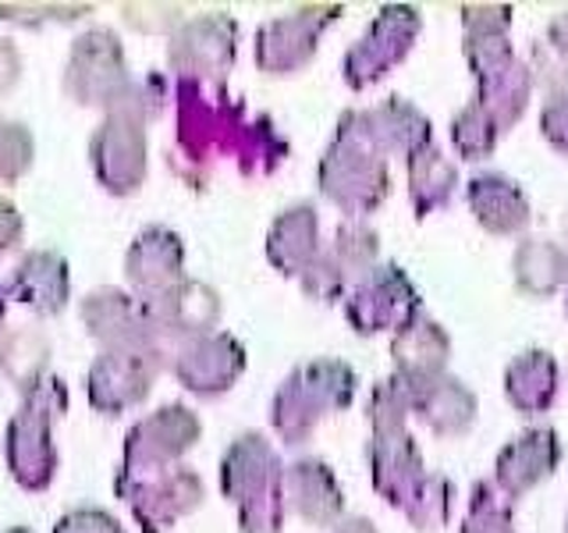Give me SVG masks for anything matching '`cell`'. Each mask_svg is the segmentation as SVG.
Listing matches in <instances>:
<instances>
[{
	"instance_id": "cell-1",
	"label": "cell",
	"mask_w": 568,
	"mask_h": 533,
	"mask_svg": "<svg viewBox=\"0 0 568 533\" xmlns=\"http://www.w3.org/2000/svg\"><path fill=\"white\" fill-rule=\"evenodd\" d=\"M284 470L288 462L260 431H245L227 444L221 459V494L235 505L242 533L284 530V520H288Z\"/></svg>"
},
{
	"instance_id": "cell-2",
	"label": "cell",
	"mask_w": 568,
	"mask_h": 533,
	"mask_svg": "<svg viewBox=\"0 0 568 533\" xmlns=\"http://www.w3.org/2000/svg\"><path fill=\"white\" fill-rule=\"evenodd\" d=\"M178 103V157H182V174L192 182H203V171L217 157H235L239 135L248 121V111L239 97H231L227 82L206 79H178L174 82Z\"/></svg>"
},
{
	"instance_id": "cell-3",
	"label": "cell",
	"mask_w": 568,
	"mask_h": 533,
	"mask_svg": "<svg viewBox=\"0 0 568 533\" xmlns=\"http://www.w3.org/2000/svg\"><path fill=\"white\" fill-rule=\"evenodd\" d=\"M359 391V373L345 360L320 355V360L298 363L284 378L271 399V426L274 434L288 444L302 449L316 438V431L331 416L345 413Z\"/></svg>"
},
{
	"instance_id": "cell-4",
	"label": "cell",
	"mask_w": 568,
	"mask_h": 533,
	"mask_svg": "<svg viewBox=\"0 0 568 533\" xmlns=\"http://www.w3.org/2000/svg\"><path fill=\"white\" fill-rule=\"evenodd\" d=\"M320 195L345 213V221H366L390 195V168L381 153H373L363 139L337 124L331 142L316 160Z\"/></svg>"
},
{
	"instance_id": "cell-5",
	"label": "cell",
	"mask_w": 568,
	"mask_h": 533,
	"mask_svg": "<svg viewBox=\"0 0 568 533\" xmlns=\"http://www.w3.org/2000/svg\"><path fill=\"white\" fill-rule=\"evenodd\" d=\"M462 53L473 71L476 82V100L484 111L494 118V124L505 132H511L529 111L532 100V71L529 61H523L515 53L508 36H487V40H469L462 36Z\"/></svg>"
},
{
	"instance_id": "cell-6",
	"label": "cell",
	"mask_w": 568,
	"mask_h": 533,
	"mask_svg": "<svg viewBox=\"0 0 568 533\" xmlns=\"http://www.w3.org/2000/svg\"><path fill=\"white\" fill-rule=\"evenodd\" d=\"M68 409V388L61 378H43L26 391L22 409L8 426V466L14 480L29 491H43L53 470H58V449H53V416Z\"/></svg>"
},
{
	"instance_id": "cell-7",
	"label": "cell",
	"mask_w": 568,
	"mask_h": 533,
	"mask_svg": "<svg viewBox=\"0 0 568 533\" xmlns=\"http://www.w3.org/2000/svg\"><path fill=\"white\" fill-rule=\"evenodd\" d=\"M423 36V14L416 4H384L369 26L342 58V79L348 89L363 93L384 82L390 71L408 61Z\"/></svg>"
},
{
	"instance_id": "cell-8",
	"label": "cell",
	"mask_w": 568,
	"mask_h": 533,
	"mask_svg": "<svg viewBox=\"0 0 568 533\" xmlns=\"http://www.w3.org/2000/svg\"><path fill=\"white\" fill-rule=\"evenodd\" d=\"M342 14V4H298L288 14L271 18L266 26H260L253 43L256 68L271 79H288L306 71L316 61L320 40Z\"/></svg>"
},
{
	"instance_id": "cell-9",
	"label": "cell",
	"mask_w": 568,
	"mask_h": 533,
	"mask_svg": "<svg viewBox=\"0 0 568 533\" xmlns=\"http://www.w3.org/2000/svg\"><path fill=\"white\" fill-rule=\"evenodd\" d=\"M342 310L348 328L359 338L398 334L405 324L423 316V295L416 289V281L398 263L384 260L359 284H352Z\"/></svg>"
},
{
	"instance_id": "cell-10",
	"label": "cell",
	"mask_w": 568,
	"mask_h": 533,
	"mask_svg": "<svg viewBox=\"0 0 568 533\" xmlns=\"http://www.w3.org/2000/svg\"><path fill=\"white\" fill-rule=\"evenodd\" d=\"M203 438V423L189 405H164L156 413L142 416L129 438H124L121 470L114 480H139L164 473L171 466H182V459Z\"/></svg>"
},
{
	"instance_id": "cell-11",
	"label": "cell",
	"mask_w": 568,
	"mask_h": 533,
	"mask_svg": "<svg viewBox=\"0 0 568 533\" xmlns=\"http://www.w3.org/2000/svg\"><path fill=\"white\" fill-rule=\"evenodd\" d=\"M342 129H348L355 139H363L373 153H381L384 160H413L423 150L434 147V124L413 100L405 97H387L373 107H352L337 118Z\"/></svg>"
},
{
	"instance_id": "cell-12",
	"label": "cell",
	"mask_w": 568,
	"mask_h": 533,
	"mask_svg": "<svg viewBox=\"0 0 568 533\" xmlns=\"http://www.w3.org/2000/svg\"><path fill=\"white\" fill-rule=\"evenodd\" d=\"M239 58V22L227 11H206L185 18L168 43V64L174 79L224 82Z\"/></svg>"
},
{
	"instance_id": "cell-13",
	"label": "cell",
	"mask_w": 568,
	"mask_h": 533,
	"mask_svg": "<svg viewBox=\"0 0 568 533\" xmlns=\"http://www.w3.org/2000/svg\"><path fill=\"white\" fill-rule=\"evenodd\" d=\"M132 76H129V61H124L121 40L111 29H93L75 40L71 47V61H68V76H64V89L79 103L89 107H114L124 100V93L132 89Z\"/></svg>"
},
{
	"instance_id": "cell-14",
	"label": "cell",
	"mask_w": 568,
	"mask_h": 533,
	"mask_svg": "<svg viewBox=\"0 0 568 533\" xmlns=\"http://www.w3.org/2000/svg\"><path fill=\"white\" fill-rule=\"evenodd\" d=\"M171 366V352L160 349H103L89 370V402L106 416L139 405L153 391L160 370Z\"/></svg>"
},
{
	"instance_id": "cell-15",
	"label": "cell",
	"mask_w": 568,
	"mask_h": 533,
	"mask_svg": "<svg viewBox=\"0 0 568 533\" xmlns=\"http://www.w3.org/2000/svg\"><path fill=\"white\" fill-rule=\"evenodd\" d=\"M118 497H124L135 515V523L146 533H164L178 520H185L203 505V480L189 466H171L164 473L139 476V480H114Z\"/></svg>"
},
{
	"instance_id": "cell-16",
	"label": "cell",
	"mask_w": 568,
	"mask_h": 533,
	"mask_svg": "<svg viewBox=\"0 0 568 533\" xmlns=\"http://www.w3.org/2000/svg\"><path fill=\"white\" fill-rule=\"evenodd\" d=\"M93 171L100 185L114 195H132L146 182L150 157H146V121L124 111H111L89 142Z\"/></svg>"
},
{
	"instance_id": "cell-17",
	"label": "cell",
	"mask_w": 568,
	"mask_h": 533,
	"mask_svg": "<svg viewBox=\"0 0 568 533\" xmlns=\"http://www.w3.org/2000/svg\"><path fill=\"white\" fill-rule=\"evenodd\" d=\"M245 363H248V355L239 338L227 331H213V334L195 338V342L178 345L171 355V373L189 395L221 399L242 381Z\"/></svg>"
},
{
	"instance_id": "cell-18",
	"label": "cell",
	"mask_w": 568,
	"mask_h": 533,
	"mask_svg": "<svg viewBox=\"0 0 568 533\" xmlns=\"http://www.w3.org/2000/svg\"><path fill=\"white\" fill-rule=\"evenodd\" d=\"M565 459V444L555 426H526L515 434L494 459V484L508 502H523L529 491H537L558 473Z\"/></svg>"
},
{
	"instance_id": "cell-19",
	"label": "cell",
	"mask_w": 568,
	"mask_h": 533,
	"mask_svg": "<svg viewBox=\"0 0 568 533\" xmlns=\"http://www.w3.org/2000/svg\"><path fill=\"white\" fill-rule=\"evenodd\" d=\"M82 324L89 334L103 342V349H160L171 352L164 338L156 334L146 302L121 292L100 289L82 302Z\"/></svg>"
},
{
	"instance_id": "cell-20",
	"label": "cell",
	"mask_w": 568,
	"mask_h": 533,
	"mask_svg": "<svg viewBox=\"0 0 568 533\" xmlns=\"http://www.w3.org/2000/svg\"><path fill=\"white\" fill-rule=\"evenodd\" d=\"M146 310H150L156 334L168 342L171 355L178 345L195 342V338H203V334H213L221 324L217 289H210L203 281H189V278L182 284H174L171 292L150 299Z\"/></svg>"
},
{
	"instance_id": "cell-21",
	"label": "cell",
	"mask_w": 568,
	"mask_h": 533,
	"mask_svg": "<svg viewBox=\"0 0 568 533\" xmlns=\"http://www.w3.org/2000/svg\"><path fill=\"white\" fill-rule=\"evenodd\" d=\"M466 207L473 221L494 239H526L532 203L526 189L501 171H476L466 182Z\"/></svg>"
},
{
	"instance_id": "cell-22",
	"label": "cell",
	"mask_w": 568,
	"mask_h": 533,
	"mask_svg": "<svg viewBox=\"0 0 568 533\" xmlns=\"http://www.w3.org/2000/svg\"><path fill=\"white\" fill-rule=\"evenodd\" d=\"M124 274L135 289V299L150 302L156 295L171 292L174 284L185 281V245L178 239V231L153 224L142 228L135 242L129 245V257H124Z\"/></svg>"
},
{
	"instance_id": "cell-23",
	"label": "cell",
	"mask_w": 568,
	"mask_h": 533,
	"mask_svg": "<svg viewBox=\"0 0 568 533\" xmlns=\"http://www.w3.org/2000/svg\"><path fill=\"white\" fill-rule=\"evenodd\" d=\"M366 470H369V484L377 491V497L390 509H405L408 497L416 494L423 484V476L430 473L423 462V452L413 434H384V438H369L366 444Z\"/></svg>"
},
{
	"instance_id": "cell-24",
	"label": "cell",
	"mask_w": 568,
	"mask_h": 533,
	"mask_svg": "<svg viewBox=\"0 0 568 533\" xmlns=\"http://www.w3.org/2000/svg\"><path fill=\"white\" fill-rule=\"evenodd\" d=\"M284 497H288V512H295L302 523L331 530L345 520V491L337 484L334 470L324 459H295L284 470Z\"/></svg>"
},
{
	"instance_id": "cell-25",
	"label": "cell",
	"mask_w": 568,
	"mask_h": 533,
	"mask_svg": "<svg viewBox=\"0 0 568 533\" xmlns=\"http://www.w3.org/2000/svg\"><path fill=\"white\" fill-rule=\"evenodd\" d=\"M266 263L281 278H302L313 266V260L324 253V231H320V210L313 203L284 207L266 231Z\"/></svg>"
},
{
	"instance_id": "cell-26",
	"label": "cell",
	"mask_w": 568,
	"mask_h": 533,
	"mask_svg": "<svg viewBox=\"0 0 568 533\" xmlns=\"http://www.w3.org/2000/svg\"><path fill=\"white\" fill-rule=\"evenodd\" d=\"M413 416L434 438H458L473 431L479 416V399L462 378L444 373V378L413 384Z\"/></svg>"
},
{
	"instance_id": "cell-27",
	"label": "cell",
	"mask_w": 568,
	"mask_h": 533,
	"mask_svg": "<svg viewBox=\"0 0 568 533\" xmlns=\"http://www.w3.org/2000/svg\"><path fill=\"white\" fill-rule=\"evenodd\" d=\"M452 363V334L434 316H416L398 334H390V366L408 384L444 378Z\"/></svg>"
},
{
	"instance_id": "cell-28",
	"label": "cell",
	"mask_w": 568,
	"mask_h": 533,
	"mask_svg": "<svg viewBox=\"0 0 568 533\" xmlns=\"http://www.w3.org/2000/svg\"><path fill=\"white\" fill-rule=\"evenodd\" d=\"M505 399L519 416L537 420L550 413V405L558 402L561 391V366L547 349H526L505 366Z\"/></svg>"
},
{
	"instance_id": "cell-29",
	"label": "cell",
	"mask_w": 568,
	"mask_h": 533,
	"mask_svg": "<svg viewBox=\"0 0 568 533\" xmlns=\"http://www.w3.org/2000/svg\"><path fill=\"white\" fill-rule=\"evenodd\" d=\"M511 281L526 299H550L568 289V249L555 239L526 235L511 249Z\"/></svg>"
},
{
	"instance_id": "cell-30",
	"label": "cell",
	"mask_w": 568,
	"mask_h": 533,
	"mask_svg": "<svg viewBox=\"0 0 568 533\" xmlns=\"http://www.w3.org/2000/svg\"><path fill=\"white\" fill-rule=\"evenodd\" d=\"M408 174V207H413L416 221L434 218V213L448 210L462 189V174L452 157H444L437 147L423 150L405 164Z\"/></svg>"
},
{
	"instance_id": "cell-31",
	"label": "cell",
	"mask_w": 568,
	"mask_h": 533,
	"mask_svg": "<svg viewBox=\"0 0 568 533\" xmlns=\"http://www.w3.org/2000/svg\"><path fill=\"white\" fill-rule=\"evenodd\" d=\"M8 289L36 313H61L68 302V263L58 253H29L11 274Z\"/></svg>"
},
{
	"instance_id": "cell-32",
	"label": "cell",
	"mask_w": 568,
	"mask_h": 533,
	"mask_svg": "<svg viewBox=\"0 0 568 533\" xmlns=\"http://www.w3.org/2000/svg\"><path fill=\"white\" fill-rule=\"evenodd\" d=\"M292 153V142L271 114H248L235 147V164L245 178H271Z\"/></svg>"
},
{
	"instance_id": "cell-33",
	"label": "cell",
	"mask_w": 568,
	"mask_h": 533,
	"mask_svg": "<svg viewBox=\"0 0 568 533\" xmlns=\"http://www.w3.org/2000/svg\"><path fill=\"white\" fill-rule=\"evenodd\" d=\"M529 71L532 86L547 97L568 93V8L547 22V29L529 47Z\"/></svg>"
},
{
	"instance_id": "cell-34",
	"label": "cell",
	"mask_w": 568,
	"mask_h": 533,
	"mask_svg": "<svg viewBox=\"0 0 568 533\" xmlns=\"http://www.w3.org/2000/svg\"><path fill=\"white\" fill-rule=\"evenodd\" d=\"M327 253L352 289V284H359L373 266L384 263L381 260V231L369 228L366 221H342L327 245Z\"/></svg>"
},
{
	"instance_id": "cell-35",
	"label": "cell",
	"mask_w": 568,
	"mask_h": 533,
	"mask_svg": "<svg viewBox=\"0 0 568 533\" xmlns=\"http://www.w3.org/2000/svg\"><path fill=\"white\" fill-rule=\"evenodd\" d=\"M408 420H413V384L390 370L387 378L377 381L369 391L366 423L373 438H384V434H405Z\"/></svg>"
},
{
	"instance_id": "cell-36",
	"label": "cell",
	"mask_w": 568,
	"mask_h": 533,
	"mask_svg": "<svg viewBox=\"0 0 568 533\" xmlns=\"http://www.w3.org/2000/svg\"><path fill=\"white\" fill-rule=\"evenodd\" d=\"M455 512V484L444 473H426L416 494L408 497V505L402 509L405 523L416 533H437L452 523Z\"/></svg>"
},
{
	"instance_id": "cell-37",
	"label": "cell",
	"mask_w": 568,
	"mask_h": 533,
	"mask_svg": "<svg viewBox=\"0 0 568 533\" xmlns=\"http://www.w3.org/2000/svg\"><path fill=\"white\" fill-rule=\"evenodd\" d=\"M448 139H452V150L462 164H479V160H487L497 150L501 129H497L494 118L479 103H466L462 111H455V118L448 124Z\"/></svg>"
},
{
	"instance_id": "cell-38",
	"label": "cell",
	"mask_w": 568,
	"mask_h": 533,
	"mask_svg": "<svg viewBox=\"0 0 568 533\" xmlns=\"http://www.w3.org/2000/svg\"><path fill=\"white\" fill-rule=\"evenodd\" d=\"M458 533H519L515 530V505L497 491L494 480H476L469 487V505Z\"/></svg>"
},
{
	"instance_id": "cell-39",
	"label": "cell",
	"mask_w": 568,
	"mask_h": 533,
	"mask_svg": "<svg viewBox=\"0 0 568 533\" xmlns=\"http://www.w3.org/2000/svg\"><path fill=\"white\" fill-rule=\"evenodd\" d=\"M298 289H302V295H306L310 302H320V306H334V302H345L348 281L342 278L337 263L331 260L327 245H324V253L313 260L310 271L298 278Z\"/></svg>"
},
{
	"instance_id": "cell-40",
	"label": "cell",
	"mask_w": 568,
	"mask_h": 533,
	"mask_svg": "<svg viewBox=\"0 0 568 533\" xmlns=\"http://www.w3.org/2000/svg\"><path fill=\"white\" fill-rule=\"evenodd\" d=\"M458 22H462V36H469V40L508 36L511 32V4H462Z\"/></svg>"
},
{
	"instance_id": "cell-41",
	"label": "cell",
	"mask_w": 568,
	"mask_h": 533,
	"mask_svg": "<svg viewBox=\"0 0 568 533\" xmlns=\"http://www.w3.org/2000/svg\"><path fill=\"white\" fill-rule=\"evenodd\" d=\"M32 164V139L22 124H0V178L11 182Z\"/></svg>"
},
{
	"instance_id": "cell-42",
	"label": "cell",
	"mask_w": 568,
	"mask_h": 533,
	"mask_svg": "<svg viewBox=\"0 0 568 533\" xmlns=\"http://www.w3.org/2000/svg\"><path fill=\"white\" fill-rule=\"evenodd\" d=\"M124 22L139 32H178V26L185 22L182 8L174 4H124Z\"/></svg>"
},
{
	"instance_id": "cell-43",
	"label": "cell",
	"mask_w": 568,
	"mask_h": 533,
	"mask_svg": "<svg viewBox=\"0 0 568 533\" xmlns=\"http://www.w3.org/2000/svg\"><path fill=\"white\" fill-rule=\"evenodd\" d=\"M540 135L555 153L568 157V93L547 97L540 107Z\"/></svg>"
},
{
	"instance_id": "cell-44",
	"label": "cell",
	"mask_w": 568,
	"mask_h": 533,
	"mask_svg": "<svg viewBox=\"0 0 568 533\" xmlns=\"http://www.w3.org/2000/svg\"><path fill=\"white\" fill-rule=\"evenodd\" d=\"M53 533H124V526L103 509H75L64 515Z\"/></svg>"
},
{
	"instance_id": "cell-45",
	"label": "cell",
	"mask_w": 568,
	"mask_h": 533,
	"mask_svg": "<svg viewBox=\"0 0 568 533\" xmlns=\"http://www.w3.org/2000/svg\"><path fill=\"white\" fill-rule=\"evenodd\" d=\"M18 235H22V218H18V210L8 200H0V253H8Z\"/></svg>"
},
{
	"instance_id": "cell-46",
	"label": "cell",
	"mask_w": 568,
	"mask_h": 533,
	"mask_svg": "<svg viewBox=\"0 0 568 533\" xmlns=\"http://www.w3.org/2000/svg\"><path fill=\"white\" fill-rule=\"evenodd\" d=\"M18 76V53L8 40H0V89H8Z\"/></svg>"
},
{
	"instance_id": "cell-47",
	"label": "cell",
	"mask_w": 568,
	"mask_h": 533,
	"mask_svg": "<svg viewBox=\"0 0 568 533\" xmlns=\"http://www.w3.org/2000/svg\"><path fill=\"white\" fill-rule=\"evenodd\" d=\"M331 533H381L377 523L369 520V515H345L342 523H334Z\"/></svg>"
},
{
	"instance_id": "cell-48",
	"label": "cell",
	"mask_w": 568,
	"mask_h": 533,
	"mask_svg": "<svg viewBox=\"0 0 568 533\" xmlns=\"http://www.w3.org/2000/svg\"><path fill=\"white\" fill-rule=\"evenodd\" d=\"M8 295H11V289H8V281H0V320H4V306H8Z\"/></svg>"
},
{
	"instance_id": "cell-49",
	"label": "cell",
	"mask_w": 568,
	"mask_h": 533,
	"mask_svg": "<svg viewBox=\"0 0 568 533\" xmlns=\"http://www.w3.org/2000/svg\"><path fill=\"white\" fill-rule=\"evenodd\" d=\"M565 249H568V218H565Z\"/></svg>"
},
{
	"instance_id": "cell-50",
	"label": "cell",
	"mask_w": 568,
	"mask_h": 533,
	"mask_svg": "<svg viewBox=\"0 0 568 533\" xmlns=\"http://www.w3.org/2000/svg\"><path fill=\"white\" fill-rule=\"evenodd\" d=\"M8 533H29V530H22V526H18V530H8Z\"/></svg>"
},
{
	"instance_id": "cell-51",
	"label": "cell",
	"mask_w": 568,
	"mask_h": 533,
	"mask_svg": "<svg viewBox=\"0 0 568 533\" xmlns=\"http://www.w3.org/2000/svg\"><path fill=\"white\" fill-rule=\"evenodd\" d=\"M565 313H568V289H565Z\"/></svg>"
},
{
	"instance_id": "cell-52",
	"label": "cell",
	"mask_w": 568,
	"mask_h": 533,
	"mask_svg": "<svg viewBox=\"0 0 568 533\" xmlns=\"http://www.w3.org/2000/svg\"><path fill=\"white\" fill-rule=\"evenodd\" d=\"M565 533H568V520H565Z\"/></svg>"
}]
</instances>
